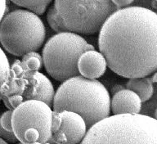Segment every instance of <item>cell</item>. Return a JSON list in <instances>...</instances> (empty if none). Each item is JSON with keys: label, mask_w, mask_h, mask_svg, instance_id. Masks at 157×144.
<instances>
[{"label": "cell", "mask_w": 157, "mask_h": 144, "mask_svg": "<svg viewBox=\"0 0 157 144\" xmlns=\"http://www.w3.org/2000/svg\"><path fill=\"white\" fill-rule=\"evenodd\" d=\"M12 110H8L5 111L0 117V125L4 130L13 132L12 131Z\"/></svg>", "instance_id": "obj_17"}, {"label": "cell", "mask_w": 157, "mask_h": 144, "mask_svg": "<svg viewBox=\"0 0 157 144\" xmlns=\"http://www.w3.org/2000/svg\"><path fill=\"white\" fill-rule=\"evenodd\" d=\"M0 144H8L7 142H5L4 140H2V138H0Z\"/></svg>", "instance_id": "obj_23"}, {"label": "cell", "mask_w": 157, "mask_h": 144, "mask_svg": "<svg viewBox=\"0 0 157 144\" xmlns=\"http://www.w3.org/2000/svg\"><path fill=\"white\" fill-rule=\"evenodd\" d=\"M7 9V0H0V21L2 17L5 16V12Z\"/></svg>", "instance_id": "obj_21"}, {"label": "cell", "mask_w": 157, "mask_h": 144, "mask_svg": "<svg viewBox=\"0 0 157 144\" xmlns=\"http://www.w3.org/2000/svg\"><path fill=\"white\" fill-rule=\"evenodd\" d=\"M126 87L128 89L134 92L139 97L142 103L149 101L154 93L153 83L151 78H131L126 84Z\"/></svg>", "instance_id": "obj_12"}, {"label": "cell", "mask_w": 157, "mask_h": 144, "mask_svg": "<svg viewBox=\"0 0 157 144\" xmlns=\"http://www.w3.org/2000/svg\"><path fill=\"white\" fill-rule=\"evenodd\" d=\"M10 70L11 66L8 59L4 51L0 48V100L2 99V88L9 78Z\"/></svg>", "instance_id": "obj_15"}, {"label": "cell", "mask_w": 157, "mask_h": 144, "mask_svg": "<svg viewBox=\"0 0 157 144\" xmlns=\"http://www.w3.org/2000/svg\"><path fill=\"white\" fill-rule=\"evenodd\" d=\"M2 97H7L8 108L15 107L26 100H40L51 107L55 91L47 76L39 71L25 70L21 61H16L10 70V76L2 88Z\"/></svg>", "instance_id": "obj_7"}, {"label": "cell", "mask_w": 157, "mask_h": 144, "mask_svg": "<svg viewBox=\"0 0 157 144\" xmlns=\"http://www.w3.org/2000/svg\"><path fill=\"white\" fill-rule=\"evenodd\" d=\"M155 120H157V108H156V109H155Z\"/></svg>", "instance_id": "obj_24"}, {"label": "cell", "mask_w": 157, "mask_h": 144, "mask_svg": "<svg viewBox=\"0 0 157 144\" xmlns=\"http://www.w3.org/2000/svg\"><path fill=\"white\" fill-rule=\"evenodd\" d=\"M21 62L25 70L30 71H39L44 65L42 56L37 52H30L25 54L22 56Z\"/></svg>", "instance_id": "obj_14"}, {"label": "cell", "mask_w": 157, "mask_h": 144, "mask_svg": "<svg viewBox=\"0 0 157 144\" xmlns=\"http://www.w3.org/2000/svg\"><path fill=\"white\" fill-rule=\"evenodd\" d=\"M105 56L95 49L85 51L81 54L78 61L79 76L90 80H97L105 74L107 69Z\"/></svg>", "instance_id": "obj_10"}, {"label": "cell", "mask_w": 157, "mask_h": 144, "mask_svg": "<svg viewBox=\"0 0 157 144\" xmlns=\"http://www.w3.org/2000/svg\"><path fill=\"white\" fill-rule=\"evenodd\" d=\"M61 125V116L58 112L53 111L52 112V134L56 131H58Z\"/></svg>", "instance_id": "obj_19"}, {"label": "cell", "mask_w": 157, "mask_h": 144, "mask_svg": "<svg viewBox=\"0 0 157 144\" xmlns=\"http://www.w3.org/2000/svg\"><path fill=\"white\" fill-rule=\"evenodd\" d=\"M26 144H44V143H41V142H30V143H26Z\"/></svg>", "instance_id": "obj_25"}, {"label": "cell", "mask_w": 157, "mask_h": 144, "mask_svg": "<svg viewBox=\"0 0 157 144\" xmlns=\"http://www.w3.org/2000/svg\"><path fill=\"white\" fill-rule=\"evenodd\" d=\"M18 144H23V143H21V142H19V143H18Z\"/></svg>", "instance_id": "obj_26"}, {"label": "cell", "mask_w": 157, "mask_h": 144, "mask_svg": "<svg viewBox=\"0 0 157 144\" xmlns=\"http://www.w3.org/2000/svg\"><path fill=\"white\" fill-rule=\"evenodd\" d=\"M142 109V101L130 89L118 91L110 100V110L113 115L139 114Z\"/></svg>", "instance_id": "obj_11"}, {"label": "cell", "mask_w": 157, "mask_h": 144, "mask_svg": "<svg viewBox=\"0 0 157 144\" xmlns=\"http://www.w3.org/2000/svg\"><path fill=\"white\" fill-rule=\"evenodd\" d=\"M94 49L80 34L71 31L57 33L47 41L42 53L44 68L56 80L63 82L78 76V61L81 54Z\"/></svg>", "instance_id": "obj_5"}, {"label": "cell", "mask_w": 157, "mask_h": 144, "mask_svg": "<svg viewBox=\"0 0 157 144\" xmlns=\"http://www.w3.org/2000/svg\"><path fill=\"white\" fill-rule=\"evenodd\" d=\"M61 119V127L52 135L51 140L57 144H79L88 132L85 121L73 111H59Z\"/></svg>", "instance_id": "obj_9"}, {"label": "cell", "mask_w": 157, "mask_h": 144, "mask_svg": "<svg viewBox=\"0 0 157 144\" xmlns=\"http://www.w3.org/2000/svg\"><path fill=\"white\" fill-rule=\"evenodd\" d=\"M155 1H156V2H157V0H155Z\"/></svg>", "instance_id": "obj_27"}, {"label": "cell", "mask_w": 157, "mask_h": 144, "mask_svg": "<svg viewBox=\"0 0 157 144\" xmlns=\"http://www.w3.org/2000/svg\"><path fill=\"white\" fill-rule=\"evenodd\" d=\"M79 144H157V120L140 113L110 115L89 128Z\"/></svg>", "instance_id": "obj_3"}, {"label": "cell", "mask_w": 157, "mask_h": 144, "mask_svg": "<svg viewBox=\"0 0 157 144\" xmlns=\"http://www.w3.org/2000/svg\"><path fill=\"white\" fill-rule=\"evenodd\" d=\"M0 138L4 140L5 142H11V143H15V142H18L17 137L15 136L14 133L4 130L1 126V125H0Z\"/></svg>", "instance_id": "obj_18"}, {"label": "cell", "mask_w": 157, "mask_h": 144, "mask_svg": "<svg viewBox=\"0 0 157 144\" xmlns=\"http://www.w3.org/2000/svg\"><path fill=\"white\" fill-rule=\"evenodd\" d=\"M52 112L43 101L26 100L12 110V131L18 142L23 144L51 139Z\"/></svg>", "instance_id": "obj_8"}, {"label": "cell", "mask_w": 157, "mask_h": 144, "mask_svg": "<svg viewBox=\"0 0 157 144\" xmlns=\"http://www.w3.org/2000/svg\"><path fill=\"white\" fill-rule=\"evenodd\" d=\"M47 20H48V22L49 25L51 26L52 29H53L54 31H56V33L68 31L66 29V26L64 25L63 22H62L61 18L59 17L58 15L56 14L53 6L48 11V13H47Z\"/></svg>", "instance_id": "obj_16"}, {"label": "cell", "mask_w": 157, "mask_h": 144, "mask_svg": "<svg viewBox=\"0 0 157 144\" xmlns=\"http://www.w3.org/2000/svg\"><path fill=\"white\" fill-rule=\"evenodd\" d=\"M46 29L39 15L26 9L9 12L0 21V43L10 54L22 56L44 44Z\"/></svg>", "instance_id": "obj_4"}, {"label": "cell", "mask_w": 157, "mask_h": 144, "mask_svg": "<svg viewBox=\"0 0 157 144\" xmlns=\"http://www.w3.org/2000/svg\"><path fill=\"white\" fill-rule=\"evenodd\" d=\"M53 7L68 31L95 34L118 8L111 0H54Z\"/></svg>", "instance_id": "obj_6"}, {"label": "cell", "mask_w": 157, "mask_h": 144, "mask_svg": "<svg viewBox=\"0 0 157 144\" xmlns=\"http://www.w3.org/2000/svg\"><path fill=\"white\" fill-rule=\"evenodd\" d=\"M111 2L118 9H121L124 7H127L134 2V0H111Z\"/></svg>", "instance_id": "obj_20"}, {"label": "cell", "mask_w": 157, "mask_h": 144, "mask_svg": "<svg viewBox=\"0 0 157 144\" xmlns=\"http://www.w3.org/2000/svg\"><path fill=\"white\" fill-rule=\"evenodd\" d=\"M19 7L34 12L37 15H43L52 0H10Z\"/></svg>", "instance_id": "obj_13"}, {"label": "cell", "mask_w": 157, "mask_h": 144, "mask_svg": "<svg viewBox=\"0 0 157 144\" xmlns=\"http://www.w3.org/2000/svg\"><path fill=\"white\" fill-rule=\"evenodd\" d=\"M151 80L152 83H157V71L155 72L153 76L151 78Z\"/></svg>", "instance_id": "obj_22"}, {"label": "cell", "mask_w": 157, "mask_h": 144, "mask_svg": "<svg viewBox=\"0 0 157 144\" xmlns=\"http://www.w3.org/2000/svg\"><path fill=\"white\" fill-rule=\"evenodd\" d=\"M53 111H69L80 115L88 129L110 116V97L97 80L76 76L63 81L55 92Z\"/></svg>", "instance_id": "obj_2"}, {"label": "cell", "mask_w": 157, "mask_h": 144, "mask_svg": "<svg viewBox=\"0 0 157 144\" xmlns=\"http://www.w3.org/2000/svg\"><path fill=\"white\" fill-rule=\"evenodd\" d=\"M98 47L107 66L124 78L157 71V13L140 6L116 10L99 30Z\"/></svg>", "instance_id": "obj_1"}]
</instances>
